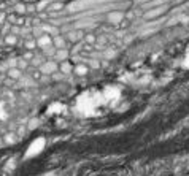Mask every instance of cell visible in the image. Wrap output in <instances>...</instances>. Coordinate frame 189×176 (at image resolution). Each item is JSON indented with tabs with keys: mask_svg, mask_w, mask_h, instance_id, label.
Here are the masks:
<instances>
[{
	"mask_svg": "<svg viewBox=\"0 0 189 176\" xmlns=\"http://www.w3.org/2000/svg\"><path fill=\"white\" fill-rule=\"evenodd\" d=\"M5 140H8V143H14V141H13L14 136H13V135H8V136H5Z\"/></svg>",
	"mask_w": 189,
	"mask_h": 176,
	"instance_id": "8",
	"label": "cell"
},
{
	"mask_svg": "<svg viewBox=\"0 0 189 176\" xmlns=\"http://www.w3.org/2000/svg\"><path fill=\"white\" fill-rule=\"evenodd\" d=\"M61 70H62L64 73H70V71H72V63L62 62V63H61Z\"/></svg>",
	"mask_w": 189,
	"mask_h": 176,
	"instance_id": "3",
	"label": "cell"
},
{
	"mask_svg": "<svg viewBox=\"0 0 189 176\" xmlns=\"http://www.w3.org/2000/svg\"><path fill=\"white\" fill-rule=\"evenodd\" d=\"M75 71H77V75H86V73H88V67L86 65H83V63H81V65H78L77 68H75Z\"/></svg>",
	"mask_w": 189,
	"mask_h": 176,
	"instance_id": "1",
	"label": "cell"
},
{
	"mask_svg": "<svg viewBox=\"0 0 189 176\" xmlns=\"http://www.w3.org/2000/svg\"><path fill=\"white\" fill-rule=\"evenodd\" d=\"M6 41H8V43H11V44H13V43L16 41V38H14V36H8V38H6Z\"/></svg>",
	"mask_w": 189,
	"mask_h": 176,
	"instance_id": "9",
	"label": "cell"
},
{
	"mask_svg": "<svg viewBox=\"0 0 189 176\" xmlns=\"http://www.w3.org/2000/svg\"><path fill=\"white\" fill-rule=\"evenodd\" d=\"M56 68H57V67H56V63H53V62H49V63H46V67H43L41 70H43L45 73H51V71H54Z\"/></svg>",
	"mask_w": 189,
	"mask_h": 176,
	"instance_id": "2",
	"label": "cell"
},
{
	"mask_svg": "<svg viewBox=\"0 0 189 176\" xmlns=\"http://www.w3.org/2000/svg\"><path fill=\"white\" fill-rule=\"evenodd\" d=\"M54 43H56V46H59V48H64V40L62 38H56Z\"/></svg>",
	"mask_w": 189,
	"mask_h": 176,
	"instance_id": "7",
	"label": "cell"
},
{
	"mask_svg": "<svg viewBox=\"0 0 189 176\" xmlns=\"http://www.w3.org/2000/svg\"><path fill=\"white\" fill-rule=\"evenodd\" d=\"M38 44H40V46H48V44H51V40H49V36H48V35L41 36V38L38 40Z\"/></svg>",
	"mask_w": 189,
	"mask_h": 176,
	"instance_id": "4",
	"label": "cell"
},
{
	"mask_svg": "<svg viewBox=\"0 0 189 176\" xmlns=\"http://www.w3.org/2000/svg\"><path fill=\"white\" fill-rule=\"evenodd\" d=\"M121 14L119 13H111V16H110V21H121Z\"/></svg>",
	"mask_w": 189,
	"mask_h": 176,
	"instance_id": "6",
	"label": "cell"
},
{
	"mask_svg": "<svg viewBox=\"0 0 189 176\" xmlns=\"http://www.w3.org/2000/svg\"><path fill=\"white\" fill-rule=\"evenodd\" d=\"M8 76L13 78V79H16V78L21 76V71H19V70H10V71H8Z\"/></svg>",
	"mask_w": 189,
	"mask_h": 176,
	"instance_id": "5",
	"label": "cell"
}]
</instances>
